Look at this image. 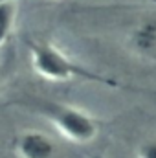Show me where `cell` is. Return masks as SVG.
Returning a JSON list of instances; mask_svg holds the SVG:
<instances>
[{"label": "cell", "instance_id": "1", "mask_svg": "<svg viewBox=\"0 0 156 158\" xmlns=\"http://www.w3.org/2000/svg\"><path fill=\"white\" fill-rule=\"evenodd\" d=\"M11 105L30 110L40 118L48 119L66 140L76 143H88L96 140L99 134V121L83 110L81 107L37 96H22L20 99H13Z\"/></svg>", "mask_w": 156, "mask_h": 158}, {"label": "cell", "instance_id": "6", "mask_svg": "<svg viewBox=\"0 0 156 158\" xmlns=\"http://www.w3.org/2000/svg\"><path fill=\"white\" fill-rule=\"evenodd\" d=\"M136 158H156V138H145L136 147Z\"/></svg>", "mask_w": 156, "mask_h": 158}, {"label": "cell", "instance_id": "5", "mask_svg": "<svg viewBox=\"0 0 156 158\" xmlns=\"http://www.w3.org/2000/svg\"><path fill=\"white\" fill-rule=\"evenodd\" d=\"M15 13H17L15 0L0 2V46H4L6 40L9 39V33L15 24Z\"/></svg>", "mask_w": 156, "mask_h": 158}, {"label": "cell", "instance_id": "2", "mask_svg": "<svg viewBox=\"0 0 156 158\" xmlns=\"http://www.w3.org/2000/svg\"><path fill=\"white\" fill-rule=\"evenodd\" d=\"M31 66L40 77L48 81H86L110 88H125L123 83L112 77L101 76L99 72L90 70L88 66L77 63L70 55H66L61 48L48 40H31L30 42Z\"/></svg>", "mask_w": 156, "mask_h": 158}, {"label": "cell", "instance_id": "4", "mask_svg": "<svg viewBox=\"0 0 156 158\" xmlns=\"http://www.w3.org/2000/svg\"><path fill=\"white\" fill-rule=\"evenodd\" d=\"M129 44L138 55L156 57V17L142 19L130 31Z\"/></svg>", "mask_w": 156, "mask_h": 158}, {"label": "cell", "instance_id": "3", "mask_svg": "<svg viewBox=\"0 0 156 158\" xmlns=\"http://www.w3.org/2000/svg\"><path fill=\"white\" fill-rule=\"evenodd\" d=\"M13 151L18 158H53L55 142L40 131H24L15 138Z\"/></svg>", "mask_w": 156, "mask_h": 158}, {"label": "cell", "instance_id": "7", "mask_svg": "<svg viewBox=\"0 0 156 158\" xmlns=\"http://www.w3.org/2000/svg\"><path fill=\"white\" fill-rule=\"evenodd\" d=\"M0 2H4V0H0Z\"/></svg>", "mask_w": 156, "mask_h": 158}]
</instances>
